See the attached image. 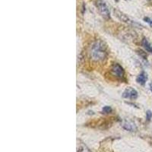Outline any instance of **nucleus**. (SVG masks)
<instances>
[{
    "instance_id": "ddd939ff",
    "label": "nucleus",
    "mask_w": 152,
    "mask_h": 152,
    "mask_svg": "<svg viewBox=\"0 0 152 152\" xmlns=\"http://www.w3.org/2000/svg\"><path fill=\"white\" fill-rule=\"evenodd\" d=\"M150 88H151V91H152V82L150 84Z\"/></svg>"
},
{
    "instance_id": "9b49d317",
    "label": "nucleus",
    "mask_w": 152,
    "mask_h": 152,
    "mask_svg": "<svg viewBox=\"0 0 152 152\" xmlns=\"http://www.w3.org/2000/svg\"><path fill=\"white\" fill-rule=\"evenodd\" d=\"M152 118V113L151 110H148L146 113V119L148 121H150Z\"/></svg>"
},
{
    "instance_id": "f03ea898",
    "label": "nucleus",
    "mask_w": 152,
    "mask_h": 152,
    "mask_svg": "<svg viewBox=\"0 0 152 152\" xmlns=\"http://www.w3.org/2000/svg\"><path fill=\"white\" fill-rule=\"evenodd\" d=\"M96 6L97 8V9H98L99 12L101 14V15L104 17V18L108 19L110 18L109 9H108L106 3L103 0H97L96 2Z\"/></svg>"
},
{
    "instance_id": "f8f14e48",
    "label": "nucleus",
    "mask_w": 152,
    "mask_h": 152,
    "mask_svg": "<svg viewBox=\"0 0 152 152\" xmlns=\"http://www.w3.org/2000/svg\"><path fill=\"white\" fill-rule=\"evenodd\" d=\"M144 20H145V21H146V22L149 23L151 26L152 27V20H151V19L149 18H144Z\"/></svg>"
},
{
    "instance_id": "20e7f679",
    "label": "nucleus",
    "mask_w": 152,
    "mask_h": 152,
    "mask_svg": "<svg viewBox=\"0 0 152 152\" xmlns=\"http://www.w3.org/2000/svg\"><path fill=\"white\" fill-rule=\"evenodd\" d=\"M122 97H125V98L128 99H136L138 97V93L137 91L135 89L132 88V87H128L125 90V91L122 94Z\"/></svg>"
},
{
    "instance_id": "9d476101",
    "label": "nucleus",
    "mask_w": 152,
    "mask_h": 152,
    "mask_svg": "<svg viewBox=\"0 0 152 152\" xmlns=\"http://www.w3.org/2000/svg\"><path fill=\"white\" fill-rule=\"evenodd\" d=\"M111 111H112L111 107L109 106L104 107L102 109V112L104 113H110Z\"/></svg>"
},
{
    "instance_id": "423d86ee",
    "label": "nucleus",
    "mask_w": 152,
    "mask_h": 152,
    "mask_svg": "<svg viewBox=\"0 0 152 152\" xmlns=\"http://www.w3.org/2000/svg\"><path fill=\"white\" fill-rule=\"evenodd\" d=\"M147 79H148V76H147V74L145 72H142L141 74H139V76L136 78V81H137L138 83H139L140 85H145V82H146Z\"/></svg>"
},
{
    "instance_id": "39448f33",
    "label": "nucleus",
    "mask_w": 152,
    "mask_h": 152,
    "mask_svg": "<svg viewBox=\"0 0 152 152\" xmlns=\"http://www.w3.org/2000/svg\"><path fill=\"white\" fill-rule=\"evenodd\" d=\"M122 126H123V128L129 131V132H135L136 130V125L132 122H126Z\"/></svg>"
},
{
    "instance_id": "0eeeda50",
    "label": "nucleus",
    "mask_w": 152,
    "mask_h": 152,
    "mask_svg": "<svg viewBox=\"0 0 152 152\" xmlns=\"http://www.w3.org/2000/svg\"><path fill=\"white\" fill-rule=\"evenodd\" d=\"M114 12H115L116 15V16L118 17V18H119L121 21H124V22H127V23L131 21L128 17L126 16V15H124V14L121 13L120 11H118V10H114Z\"/></svg>"
},
{
    "instance_id": "1a4fd4ad",
    "label": "nucleus",
    "mask_w": 152,
    "mask_h": 152,
    "mask_svg": "<svg viewBox=\"0 0 152 152\" xmlns=\"http://www.w3.org/2000/svg\"><path fill=\"white\" fill-rule=\"evenodd\" d=\"M77 152H91V151L89 150V148H88L86 145H85L84 144L81 143L78 146Z\"/></svg>"
},
{
    "instance_id": "4468645a",
    "label": "nucleus",
    "mask_w": 152,
    "mask_h": 152,
    "mask_svg": "<svg viewBox=\"0 0 152 152\" xmlns=\"http://www.w3.org/2000/svg\"><path fill=\"white\" fill-rule=\"evenodd\" d=\"M117 1H118V0H116V2H117Z\"/></svg>"
},
{
    "instance_id": "7ed1b4c3",
    "label": "nucleus",
    "mask_w": 152,
    "mask_h": 152,
    "mask_svg": "<svg viewBox=\"0 0 152 152\" xmlns=\"http://www.w3.org/2000/svg\"><path fill=\"white\" fill-rule=\"evenodd\" d=\"M111 72L113 76L117 78H122L124 77V70L118 63H114L111 68Z\"/></svg>"
},
{
    "instance_id": "6e6552de",
    "label": "nucleus",
    "mask_w": 152,
    "mask_h": 152,
    "mask_svg": "<svg viewBox=\"0 0 152 152\" xmlns=\"http://www.w3.org/2000/svg\"><path fill=\"white\" fill-rule=\"evenodd\" d=\"M141 44H142V46L145 47V49L148 52L151 53H152V46H151L150 43L148 41V40L144 38V39L142 40V41H141Z\"/></svg>"
},
{
    "instance_id": "f257e3e1",
    "label": "nucleus",
    "mask_w": 152,
    "mask_h": 152,
    "mask_svg": "<svg viewBox=\"0 0 152 152\" xmlns=\"http://www.w3.org/2000/svg\"><path fill=\"white\" fill-rule=\"evenodd\" d=\"M107 56V47L102 41H96L91 50V56L93 60L97 62H100L105 60Z\"/></svg>"
}]
</instances>
